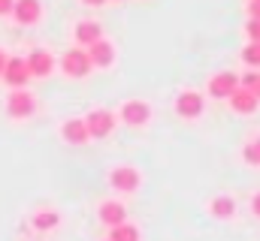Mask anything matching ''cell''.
I'll use <instances>...</instances> for the list:
<instances>
[{"instance_id":"5","label":"cell","mask_w":260,"mask_h":241,"mask_svg":"<svg viewBox=\"0 0 260 241\" xmlns=\"http://www.w3.org/2000/svg\"><path fill=\"white\" fill-rule=\"evenodd\" d=\"M9 15L15 18V24L34 27V24L43 21V3L40 0H12V12Z\"/></svg>"},{"instance_id":"12","label":"cell","mask_w":260,"mask_h":241,"mask_svg":"<svg viewBox=\"0 0 260 241\" xmlns=\"http://www.w3.org/2000/svg\"><path fill=\"white\" fill-rule=\"evenodd\" d=\"M0 78L6 82V88H24V85L30 82V72H27L24 58H9V60H6V66H3V72H0Z\"/></svg>"},{"instance_id":"13","label":"cell","mask_w":260,"mask_h":241,"mask_svg":"<svg viewBox=\"0 0 260 241\" xmlns=\"http://www.w3.org/2000/svg\"><path fill=\"white\" fill-rule=\"evenodd\" d=\"M97 217H100V223L103 226H118V223H124L127 220V208L118 202V199H106V202H100V208H97Z\"/></svg>"},{"instance_id":"9","label":"cell","mask_w":260,"mask_h":241,"mask_svg":"<svg viewBox=\"0 0 260 241\" xmlns=\"http://www.w3.org/2000/svg\"><path fill=\"white\" fill-rule=\"evenodd\" d=\"M118 118L127 127H145L151 120V106L145 100H124L121 109H118Z\"/></svg>"},{"instance_id":"17","label":"cell","mask_w":260,"mask_h":241,"mask_svg":"<svg viewBox=\"0 0 260 241\" xmlns=\"http://www.w3.org/2000/svg\"><path fill=\"white\" fill-rule=\"evenodd\" d=\"M30 223H34L37 232H49V229H55V226L61 223V214H58V211H37V214L30 217Z\"/></svg>"},{"instance_id":"16","label":"cell","mask_w":260,"mask_h":241,"mask_svg":"<svg viewBox=\"0 0 260 241\" xmlns=\"http://www.w3.org/2000/svg\"><path fill=\"white\" fill-rule=\"evenodd\" d=\"M209 214L218 217V220H230V217L236 214V202H233L230 196H215V199L209 202Z\"/></svg>"},{"instance_id":"6","label":"cell","mask_w":260,"mask_h":241,"mask_svg":"<svg viewBox=\"0 0 260 241\" xmlns=\"http://www.w3.org/2000/svg\"><path fill=\"white\" fill-rule=\"evenodd\" d=\"M139 184H142V175L133 166H115V169H109V187L118 190V193H136Z\"/></svg>"},{"instance_id":"4","label":"cell","mask_w":260,"mask_h":241,"mask_svg":"<svg viewBox=\"0 0 260 241\" xmlns=\"http://www.w3.org/2000/svg\"><path fill=\"white\" fill-rule=\"evenodd\" d=\"M115 120H118L115 112H109V109H94V112H88V118H85L88 136H91V139H106V136H112Z\"/></svg>"},{"instance_id":"26","label":"cell","mask_w":260,"mask_h":241,"mask_svg":"<svg viewBox=\"0 0 260 241\" xmlns=\"http://www.w3.org/2000/svg\"><path fill=\"white\" fill-rule=\"evenodd\" d=\"M6 60H9V55H6V52L0 49V72H3V66H6Z\"/></svg>"},{"instance_id":"11","label":"cell","mask_w":260,"mask_h":241,"mask_svg":"<svg viewBox=\"0 0 260 241\" xmlns=\"http://www.w3.org/2000/svg\"><path fill=\"white\" fill-rule=\"evenodd\" d=\"M97 39H103L100 21L85 18V21H76V24H73V46H76V49H88V46H94Z\"/></svg>"},{"instance_id":"21","label":"cell","mask_w":260,"mask_h":241,"mask_svg":"<svg viewBox=\"0 0 260 241\" xmlns=\"http://www.w3.org/2000/svg\"><path fill=\"white\" fill-rule=\"evenodd\" d=\"M239 88H245L248 94H254L260 100V69H248V72H242L239 75Z\"/></svg>"},{"instance_id":"1","label":"cell","mask_w":260,"mask_h":241,"mask_svg":"<svg viewBox=\"0 0 260 241\" xmlns=\"http://www.w3.org/2000/svg\"><path fill=\"white\" fill-rule=\"evenodd\" d=\"M6 115L12 120H27L37 115V97L27 88H12L6 94Z\"/></svg>"},{"instance_id":"14","label":"cell","mask_w":260,"mask_h":241,"mask_svg":"<svg viewBox=\"0 0 260 241\" xmlns=\"http://www.w3.org/2000/svg\"><path fill=\"white\" fill-rule=\"evenodd\" d=\"M61 139H64L67 145H88L91 136H88L85 118H67L61 124Z\"/></svg>"},{"instance_id":"3","label":"cell","mask_w":260,"mask_h":241,"mask_svg":"<svg viewBox=\"0 0 260 241\" xmlns=\"http://www.w3.org/2000/svg\"><path fill=\"white\" fill-rule=\"evenodd\" d=\"M173 112L185 120H197L206 112V100H203L200 91H182V94L173 100Z\"/></svg>"},{"instance_id":"22","label":"cell","mask_w":260,"mask_h":241,"mask_svg":"<svg viewBox=\"0 0 260 241\" xmlns=\"http://www.w3.org/2000/svg\"><path fill=\"white\" fill-rule=\"evenodd\" d=\"M245 36H248V43H260V21L257 18H248L245 21Z\"/></svg>"},{"instance_id":"2","label":"cell","mask_w":260,"mask_h":241,"mask_svg":"<svg viewBox=\"0 0 260 241\" xmlns=\"http://www.w3.org/2000/svg\"><path fill=\"white\" fill-rule=\"evenodd\" d=\"M58 66H61V72H64L67 78H88L91 72H94V66H91V60H88V52L85 49H67L61 60H58Z\"/></svg>"},{"instance_id":"27","label":"cell","mask_w":260,"mask_h":241,"mask_svg":"<svg viewBox=\"0 0 260 241\" xmlns=\"http://www.w3.org/2000/svg\"><path fill=\"white\" fill-rule=\"evenodd\" d=\"M82 3H88V6H103L106 0H82Z\"/></svg>"},{"instance_id":"19","label":"cell","mask_w":260,"mask_h":241,"mask_svg":"<svg viewBox=\"0 0 260 241\" xmlns=\"http://www.w3.org/2000/svg\"><path fill=\"white\" fill-rule=\"evenodd\" d=\"M239 58H242V63L248 69H260V43H245L242 52H239Z\"/></svg>"},{"instance_id":"23","label":"cell","mask_w":260,"mask_h":241,"mask_svg":"<svg viewBox=\"0 0 260 241\" xmlns=\"http://www.w3.org/2000/svg\"><path fill=\"white\" fill-rule=\"evenodd\" d=\"M245 12H248V18H257V21H260V0H248Z\"/></svg>"},{"instance_id":"20","label":"cell","mask_w":260,"mask_h":241,"mask_svg":"<svg viewBox=\"0 0 260 241\" xmlns=\"http://www.w3.org/2000/svg\"><path fill=\"white\" fill-rule=\"evenodd\" d=\"M242 160H245L248 166L260 169V136H254V139L245 142V148H242Z\"/></svg>"},{"instance_id":"18","label":"cell","mask_w":260,"mask_h":241,"mask_svg":"<svg viewBox=\"0 0 260 241\" xmlns=\"http://www.w3.org/2000/svg\"><path fill=\"white\" fill-rule=\"evenodd\" d=\"M106 241H142V235H139V229L133 226V223H118V226H112L109 229V238Z\"/></svg>"},{"instance_id":"15","label":"cell","mask_w":260,"mask_h":241,"mask_svg":"<svg viewBox=\"0 0 260 241\" xmlns=\"http://www.w3.org/2000/svg\"><path fill=\"white\" fill-rule=\"evenodd\" d=\"M227 100H230V109H233L236 115H254V112L260 109V100L254 97V94H248L245 88H236Z\"/></svg>"},{"instance_id":"8","label":"cell","mask_w":260,"mask_h":241,"mask_svg":"<svg viewBox=\"0 0 260 241\" xmlns=\"http://www.w3.org/2000/svg\"><path fill=\"white\" fill-rule=\"evenodd\" d=\"M236 88H239V75H236V72H230V69L215 72V75L209 78V85H206V91H209V97H212V100H227Z\"/></svg>"},{"instance_id":"25","label":"cell","mask_w":260,"mask_h":241,"mask_svg":"<svg viewBox=\"0 0 260 241\" xmlns=\"http://www.w3.org/2000/svg\"><path fill=\"white\" fill-rule=\"evenodd\" d=\"M12 12V0H0V18Z\"/></svg>"},{"instance_id":"7","label":"cell","mask_w":260,"mask_h":241,"mask_svg":"<svg viewBox=\"0 0 260 241\" xmlns=\"http://www.w3.org/2000/svg\"><path fill=\"white\" fill-rule=\"evenodd\" d=\"M24 63H27L30 78H46V75H52L55 66H58V60H55V55H52L49 49H34V52L24 58Z\"/></svg>"},{"instance_id":"10","label":"cell","mask_w":260,"mask_h":241,"mask_svg":"<svg viewBox=\"0 0 260 241\" xmlns=\"http://www.w3.org/2000/svg\"><path fill=\"white\" fill-rule=\"evenodd\" d=\"M88 52V60H91V66L94 69H109V66H115V58H118V52H115V46H112V39H97L94 46H88L85 49Z\"/></svg>"},{"instance_id":"24","label":"cell","mask_w":260,"mask_h":241,"mask_svg":"<svg viewBox=\"0 0 260 241\" xmlns=\"http://www.w3.org/2000/svg\"><path fill=\"white\" fill-rule=\"evenodd\" d=\"M251 214H254V217L260 220V190L254 193V196H251Z\"/></svg>"}]
</instances>
